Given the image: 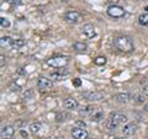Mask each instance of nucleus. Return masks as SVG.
Instances as JSON below:
<instances>
[{"mask_svg": "<svg viewBox=\"0 0 148 139\" xmlns=\"http://www.w3.org/2000/svg\"><path fill=\"white\" fill-rule=\"evenodd\" d=\"M114 47L121 52H132L135 49V44L131 37L128 36H119L114 40Z\"/></svg>", "mask_w": 148, "mask_h": 139, "instance_id": "nucleus-1", "label": "nucleus"}, {"mask_svg": "<svg viewBox=\"0 0 148 139\" xmlns=\"http://www.w3.org/2000/svg\"><path fill=\"white\" fill-rule=\"evenodd\" d=\"M127 123V116L122 114V113H115L111 116L110 121L108 122V128L109 129H116L120 126H123V124Z\"/></svg>", "mask_w": 148, "mask_h": 139, "instance_id": "nucleus-2", "label": "nucleus"}, {"mask_svg": "<svg viewBox=\"0 0 148 139\" xmlns=\"http://www.w3.org/2000/svg\"><path fill=\"white\" fill-rule=\"evenodd\" d=\"M82 20H83L82 14L75 11V10H69L64 14V21L68 22V24L75 25V24H79Z\"/></svg>", "mask_w": 148, "mask_h": 139, "instance_id": "nucleus-3", "label": "nucleus"}, {"mask_svg": "<svg viewBox=\"0 0 148 139\" xmlns=\"http://www.w3.org/2000/svg\"><path fill=\"white\" fill-rule=\"evenodd\" d=\"M46 63H47L49 67H53V68H63L68 64V58L63 57V55H58V57H53V58L47 59Z\"/></svg>", "mask_w": 148, "mask_h": 139, "instance_id": "nucleus-4", "label": "nucleus"}, {"mask_svg": "<svg viewBox=\"0 0 148 139\" xmlns=\"http://www.w3.org/2000/svg\"><path fill=\"white\" fill-rule=\"evenodd\" d=\"M108 15L112 18H121L126 15V10L119 5H110L108 7Z\"/></svg>", "mask_w": 148, "mask_h": 139, "instance_id": "nucleus-5", "label": "nucleus"}, {"mask_svg": "<svg viewBox=\"0 0 148 139\" xmlns=\"http://www.w3.org/2000/svg\"><path fill=\"white\" fill-rule=\"evenodd\" d=\"M53 86V81L45 76H40L37 79V87L41 90H49Z\"/></svg>", "mask_w": 148, "mask_h": 139, "instance_id": "nucleus-6", "label": "nucleus"}, {"mask_svg": "<svg viewBox=\"0 0 148 139\" xmlns=\"http://www.w3.org/2000/svg\"><path fill=\"white\" fill-rule=\"evenodd\" d=\"M82 96L88 101H100L104 99V95L98 91H86V92H83Z\"/></svg>", "mask_w": 148, "mask_h": 139, "instance_id": "nucleus-7", "label": "nucleus"}, {"mask_svg": "<svg viewBox=\"0 0 148 139\" xmlns=\"http://www.w3.org/2000/svg\"><path fill=\"white\" fill-rule=\"evenodd\" d=\"M82 35L86 38H94L96 36V30L91 24H85L82 27Z\"/></svg>", "mask_w": 148, "mask_h": 139, "instance_id": "nucleus-8", "label": "nucleus"}, {"mask_svg": "<svg viewBox=\"0 0 148 139\" xmlns=\"http://www.w3.org/2000/svg\"><path fill=\"white\" fill-rule=\"evenodd\" d=\"M71 134H72V137L74 139H88V137H89V133H88L85 129L79 128V127L72 128Z\"/></svg>", "mask_w": 148, "mask_h": 139, "instance_id": "nucleus-9", "label": "nucleus"}, {"mask_svg": "<svg viewBox=\"0 0 148 139\" xmlns=\"http://www.w3.org/2000/svg\"><path fill=\"white\" fill-rule=\"evenodd\" d=\"M96 111H98V107H95V106H91V105L84 106L83 108L79 110V116H80V117H84V118L91 117V116L94 114Z\"/></svg>", "mask_w": 148, "mask_h": 139, "instance_id": "nucleus-10", "label": "nucleus"}, {"mask_svg": "<svg viewBox=\"0 0 148 139\" xmlns=\"http://www.w3.org/2000/svg\"><path fill=\"white\" fill-rule=\"evenodd\" d=\"M137 131V124L136 123H126L122 128V134L126 137H131Z\"/></svg>", "mask_w": 148, "mask_h": 139, "instance_id": "nucleus-11", "label": "nucleus"}, {"mask_svg": "<svg viewBox=\"0 0 148 139\" xmlns=\"http://www.w3.org/2000/svg\"><path fill=\"white\" fill-rule=\"evenodd\" d=\"M69 72L67 70V69H64L63 70V68H58V70L57 72H54V73H51V78L53 79V80H58V81H61L64 79V76L68 75Z\"/></svg>", "mask_w": 148, "mask_h": 139, "instance_id": "nucleus-12", "label": "nucleus"}, {"mask_svg": "<svg viewBox=\"0 0 148 139\" xmlns=\"http://www.w3.org/2000/svg\"><path fill=\"white\" fill-rule=\"evenodd\" d=\"M15 134V128L12 126H4L1 128V138L3 139H11Z\"/></svg>", "mask_w": 148, "mask_h": 139, "instance_id": "nucleus-13", "label": "nucleus"}, {"mask_svg": "<svg viewBox=\"0 0 148 139\" xmlns=\"http://www.w3.org/2000/svg\"><path fill=\"white\" fill-rule=\"evenodd\" d=\"M64 107L68 108V110H74L78 107V101L75 99H73V97H67L66 100H64Z\"/></svg>", "mask_w": 148, "mask_h": 139, "instance_id": "nucleus-14", "label": "nucleus"}, {"mask_svg": "<svg viewBox=\"0 0 148 139\" xmlns=\"http://www.w3.org/2000/svg\"><path fill=\"white\" fill-rule=\"evenodd\" d=\"M115 99H116V101H119V102H121V104H126L130 101L131 96H130L128 92H119V94L115 96Z\"/></svg>", "mask_w": 148, "mask_h": 139, "instance_id": "nucleus-15", "label": "nucleus"}, {"mask_svg": "<svg viewBox=\"0 0 148 139\" xmlns=\"http://www.w3.org/2000/svg\"><path fill=\"white\" fill-rule=\"evenodd\" d=\"M12 42H14V40L11 38V37H9V36L1 37V40H0V44H1V47H11Z\"/></svg>", "mask_w": 148, "mask_h": 139, "instance_id": "nucleus-16", "label": "nucleus"}, {"mask_svg": "<svg viewBox=\"0 0 148 139\" xmlns=\"http://www.w3.org/2000/svg\"><path fill=\"white\" fill-rule=\"evenodd\" d=\"M73 49L77 50V52H85L88 49V46L84 42H75L73 44Z\"/></svg>", "mask_w": 148, "mask_h": 139, "instance_id": "nucleus-17", "label": "nucleus"}, {"mask_svg": "<svg viewBox=\"0 0 148 139\" xmlns=\"http://www.w3.org/2000/svg\"><path fill=\"white\" fill-rule=\"evenodd\" d=\"M41 128H42V123L41 122H34V123L30 124V132L34 133V134L38 133L41 131Z\"/></svg>", "mask_w": 148, "mask_h": 139, "instance_id": "nucleus-18", "label": "nucleus"}, {"mask_svg": "<svg viewBox=\"0 0 148 139\" xmlns=\"http://www.w3.org/2000/svg\"><path fill=\"white\" fill-rule=\"evenodd\" d=\"M101 118H104V113H103V111H100V110H98V111H96V112L90 117V119H91V121H94V122L101 121Z\"/></svg>", "mask_w": 148, "mask_h": 139, "instance_id": "nucleus-19", "label": "nucleus"}, {"mask_svg": "<svg viewBox=\"0 0 148 139\" xmlns=\"http://www.w3.org/2000/svg\"><path fill=\"white\" fill-rule=\"evenodd\" d=\"M138 22H140V25H142V26H148V12L142 14V15L138 17Z\"/></svg>", "mask_w": 148, "mask_h": 139, "instance_id": "nucleus-20", "label": "nucleus"}, {"mask_svg": "<svg viewBox=\"0 0 148 139\" xmlns=\"http://www.w3.org/2000/svg\"><path fill=\"white\" fill-rule=\"evenodd\" d=\"M26 44V41L25 40H14V42H12V46L11 47H14V48H20V47H22V46H25Z\"/></svg>", "mask_w": 148, "mask_h": 139, "instance_id": "nucleus-21", "label": "nucleus"}, {"mask_svg": "<svg viewBox=\"0 0 148 139\" xmlns=\"http://www.w3.org/2000/svg\"><path fill=\"white\" fill-rule=\"evenodd\" d=\"M0 26H1L3 29H9V27L11 26V24H10V21H9L8 18L1 17V18H0Z\"/></svg>", "mask_w": 148, "mask_h": 139, "instance_id": "nucleus-22", "label": "nucleus"}, {"mask_svg": "<svg viewBox=\"0 0 148 139\" xmlns=\"http://www.w3.org/2000/svg\"><path fill=\"white\" fill-rule=\"evenodd\" d=\"M94 63L96 65H105L106 64V58L105 57H98L94 59Z\"/></svg>", "mask_w": 148, "mask_h": 139, "instance_id": "nucleus-23", "label": "nucleus"}, {"mask_svg": "<svg viewBox=\"0 0 148 139\" xmlns=\"http://www.w3.org/2000/svg\"><path fill=\"white\" fill-rule=\"evenodd\" d=\"M135 100L137 101L138 104H142V102H145V101H146V97H145V95H136Z\"/></svg>", "mask_w": 148, "mask_h": 139, "instance_id": "nucleus-24", "label": "nucleus"}, {"mask_svg": "<svg viewBox=\"0 0 148 139\" xmlns=\"http://www.w3.org/2000/svg\"><path fill=\"white\" fill-rule=\"evenodd\" d=\"M9 3L11 5H22L25 3V0H9Z\"/></svg>", "mask_w": 148, "mask_h": 139, "instance_id": "nucleus-25", "label": "nucleus"}, {"mask_svg": "<svg viewBox=\"0 0 148 139\" xmlns=\"http://www.w3.org/2000/svg\"><path fill=\"white\" fill-rule=\"evenodd\" d=\"M73 84L74 85H75V86H80L82 85V81H80V79H74V80H73Z\"/></svg>", "mask_w": 148, "mask_h": 139, "instance_id": "nucleus-26", "label": "nucleus"}, {"mask_svg": "<svg viewBox=\"0 0 148 139\" xmlns=\"http://www.w3.org/2000/svg\"><path fill=\"white\" fill-rule=\"evenodd\" d=\"M31 96H32V90H29L27 92H25V99L30 100V99H31Z\"/></svg>", "mask_w": 148, "mask_h": 139, "instance_id": "nucleus-27", "label": "nucleus"}, {"mask_svg": "<svg viewBox=\"0 0 148 139\" xmlns=\"http://www.w3.org/2000/svg\"><path fill=\"white\" fill-rule=\"evenodd\" d=\"M142 92H143V95H146V96H148V85H146V86H143V89H142Z\"/></svg>", "mask_w": 148, "mask_h": 139, "instance_id": "nucleus-28", "label": "nucleus"}, {"mask_svg": "<svg viewBox=\"0 0 148 139\" xmlns=\"http://www.w3.org/2000/svg\"><path fill=\"white\" fill-rule=\"evenodd\" d=\"M21 136H22V137H25V138H27V133L24 132V131H21Z\"/></svg>", "mask_w": 148, "mask_h": 139, "instance_id": "nucleus-29", "label": "nucleus"}, {"mask_svg": "<svg viewBox=\"0 0 148 139\" xmlns=\"http://www.w3.org/2000/svg\"><path fill=\"white\" fill-rule=\"evenodd\" d=\"M143 110H145L146 112H148V104H146V105H145V107H143Z\"/></svg>", "mask_w": 148, "mask_h": 139, "instance_id": "nucleus-30", "label": "nucleus"}, {"mask_svg": "<svg viewBox=\"0 0 148 139\" xmlns=\"http://www.w3.org/2000/svg\"><path fill=\"white\" fill-rule=\"evenodd\" d=\"M145 10H146V11L148 12V6H146V9H145Z\"/></svg>", "mask_w": 148, "mask_h": 139, "instance_id": "nucleus-31", "label": "nucleus"}]
</instances>
